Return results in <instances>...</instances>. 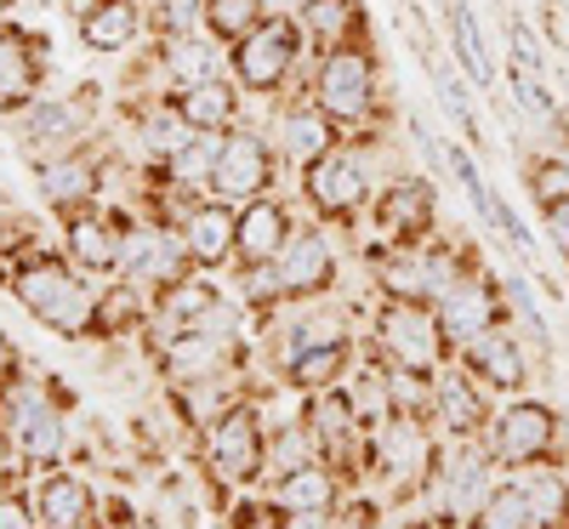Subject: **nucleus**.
I'll return each instance as SVG.
<instances>
[{
  "label": "nucleus",
  "instance_id": "32",
  "mask_svg": "<svg viewBox=\"0 0 569 529\" xmlns=\"http://www.w3.org/2000/svg\"><path fill=\"white\" fill-rule=\"evenodd\" d=\"M376 291L388 302H427L433 308V262H427V239L416 246H393L376 262Z\"/></svg>",
  "mask_w": 569,
  "mask_h": 529
},
{
  "label": "nucleus",
  "instance_id": "35",
  "mask_svg": "<svg viewBox=\"0 0 569 529\" xmlns=\"http://www.w3.org/2000/svg\"><path fill=\"white\" fill-rule=\"evenodd\" d=\"M217 154H222V137L194 131L177 154H166V160H160V182H166V188H182V194H211Z\"/></svg>",
  "mask_w": 569,
  "mask_h": 529
},
{
  "label": "nucleus",
  "instance_id": "3",
  "mask_svg": "<svg viewBox=\"0 0 569 529\" xmlns=\"http://www.w3.org/2000/svg\"><path fill=\"white\" fill-rule=\"evenodd\" d=\"M308 98L337 120V126H370L376 103H382V69H376L370 46H342L313 63Z\"/></svg>",
  "mask_w": 569,
  "mask_h": 529
},
{
  "label": "nucleus",
  "instance_id": "38",
  "mask_svg": "<svg viewBox=\"0 0 569 529\" xmlns=\"http://www.w3.org/2000/svg\"><path fill=\"white\" fill-rule=\"evenodd\" d=\"M512 478L525 485V496H530V507L541 512V523H547V529L569 518V472H563L558 461H536V467L512 472Z\"/></svg>",
  "mask_w": 569,
  "mask_h": 529
},
{
  "label": "nucleus",
  "instance_id": "43",
  "mask_svg": "<svg viewBox=\"0 0 569 529\" xmlns=\"http://www.w3.org/2000/svg\"><path fill=\"white\" fill-rule=\"evenodd\" d=\"M427 74H433V91H439V103H445V114L461 126V137L467 142H479L485 131H479V114H472V98H467V80L456 74V69H445L439 58H427Z\"/></svg>",
  "mask_w": 569,
  "mask_h": 529
},
{
  "label": "nucleus",
  "instance_id": "14",
  "mask_svg": "<svg viewBox=\"0 0 569 529\" xmlns=\"http://www.w3.org/2000/svg\"><path fill=\"white\" fill-rule=\"evenodd\" d=\"M268 273H273L279 302L284 297H319L337 285V246H330L325 228H297L284 239V251L268 262Z\"/></svg>",
  "mask_w": 569,
  "mask_h": 529
},
{
  "label": "nucleus",
  "instance_id": "28",
  "mask_svg": "<svg viewBox=\"0 0 569 529\" xmlns=\"http://www.w3.org/2000/svg\"><path fill=\"white\" fill-rule=\"evenodd\" d=\"M433 421L450 432V439H479L485 421H490V399L485 388L472 381L467 370H439V405H433Z\"/></svg>",
  "mask_w": 569,
  "mask_h": 529
},
{
  "label": "nucleus",
  "instance_id": "12",
  "mask_svg": "<svg viewBox=\"0 0 569 529\" xmlns=\"http://www.w3.org/2000/svg\"><path fill=\"white\" fill-rule=\"evenodd\" d=\"M439 325H445V336H450V348L461 353L467 342H479L485 330H496V325H507V297H501V273H490V268H472L456 291L439 302Z\"/></svg>",
  "mask_w": 569,
  "mask_h": 529
},
{
  "label": "nucleus",
  "instance_id": "25",
  "mask_svg": "<svg viewBox=\"0 0 569 529\" xmlns=\"http://www.w3.org/2000/svg\"><path fill=\"white\" fill-rule=\"evenodd\" d=\"M160 69L171 86H200V80H228L233 74V52L217 34H177L160 46Z\"/></svg>",
  "mask_w": 569,
  "mask_h": 529
},
{
  "label": "nucleus",
  "instance_id": "36",
  "mask_svg": "<svg viewBox=\"0 0 569 529\" xmlns=\"http://www.w3.org/2000/svg\"><path fill=\"white\" fill-rule=\"evenodd\" d=\"M467 529H547V523H541V512L530 507L525 485H518V478H501V485L485 496V507L467 518Z\"/></svg>",
  "mask_w": 569,
  "mask_h": 529
},
{
  "label": "nucleus",
  "instance_id": "23",
  "mask_svg": "<svg viewBox=\"0 0 569 529\" xmlns=\"http://www.w3.org/2000/svg\"><path fill=\"white\" fill-rule=\"evenodd\" d=\"M273 149L284 160H297V166H313L325 149H337V120H330L313 98L291 103V109H279L273 120Z\"/></svg>",
  "mask_w": 569,
  "mask_h": 529
},
{
  "label": "nucleus",
  "instance_id": "19",
  "mask_svg": "<svg viewBox=\"0 0 569 529\" xmlns=\"http://www.w3.org/2000/svg\"><path fill=\"white\" fill-rule=\"evenodd\" d=\"M302 421H308V432L319 439V450H325L330 461H348L353 450H365V445H370V432L359 427V416H353L348 393H337V388H319V393H308Z\"/></svg>",
  "mask_w": 569,
  "mask_h": 529
},
{
  "label": "nucleus",
  "instance_id": "39",
  "mask_svg": "<svg viewBox=\"0 0 569 529\" xmlns=\"http://www.w3.org/2000/svg\"><path fill=\"white\" fill-rule=\"evenodd\" d=\"M348 342V313L342 308H313L302 319H291V336H284V359H297L308 348H342Z\"/></svg>",
  "mask_w": 569,
  "mask_h": 529
},
{
  "label": "nucleus",
  "instance_id": "4",
  "mask_svg": "<svg viewBox=\"0 0 569 529\" xmlns=\"http://www.w3.org/2000/svg\"><path fill=\"white\" fill-rule=\"evenodd\" d=\"M496 485H501V467L485 450V432L479 439H450L445 432V445L433 456V472H427V496H433V507L445 518H472Z\"/></svg>",
  "mask_w": 569,
  "mask_h": 529
},
{
  "label": "nucleus",
  "instance_id": "17",
  "mask_svg": "<svg viewBox=\"0 0 569 529\" xmlns=\"http://www.w3.org/2000/svg\"><path fill=\"white\" fill-rule=\"evenodd\" d=\"M23 142L34 160H52L69 149H86V103L80 98H40L23 109Z\"/></svg>",
  "mask_w": 569,
  "mask_h": 529
},
{
  "label": "nucleus",
  "instance_id": "48",
  "mask_svg": "<svg viewBox=\"0 0 569 529\" xmlns=\"http://www.w3.org/2000/svg\"><path fill=\"white\" fill-rule=\"evenodd\" d=\"M0 529H40L29 496H0Z\"/></svg>",
  "mask_w": 569,
  "mask_h": 529
},
{
  "label": "nucleus",
  "instance_id": "24",
  "mask_svg": "<svg viewBox=\"0 0 569 529\" xmlns=\"http://www.w3.org/2000/svg\"><path fill=\"white\" fill-rule=\"evenodd\" d=\"M268 512H337L342 507V478L330 461H313V467H297L273 478V490L262 501Z\"/></svg>",
  "mask_w": 569,
  "mask_h": 529
},
{
  "label": "nucleus",
  "instance_id": "31",
  "mask_svg": "<svg viewBox=\"0 0 569 529\" xmlns=\"http://www.w3.org/2000/svg\"><path fill=\"white\" fill-rule=\"evenodd\" d=\"M222 302V291L211 279H200V273H188V279H177V285H166L160 291V302H154V342H171V336H182V330H194L211 308Z\"/></svg>",
  "mask_w": 569,
  "mask_h": 529
},
{
  "label": "nucleus",
  "instance_id": "34",
  "mask_svg": "<svg viewBox=\"0 0 569 529\" xmlns=\"http://www.w3.org/2000/svg\"><path fill=\"white\" fill-rule=\"evenodd\" d=\"M445 23H450V52H456L461 74L472 86H496V58H490L485 29H479V18H472L467 0H445Z\"/></svg>",
  "mask_w": 569,
  "mask_h": 529
},
{
  "label": "nucleus",
  "instance_id": "53",
  "mask_svg": "<svg viewBox=\"0 0 569 529\" xmlns=\"http://www.w3.org/2000/svg\"><path fill=\"white\" fill-rule=\"evenodd\" d=\"M552 529H569V518H563V523H552Z\"/></svg>",
  "mask_w": 569,
  "mask_h": 529
},
{
  "label": "nucleus",
  "instance_id": "11",
  "mask_svg": "<svg viewBox=\"0 0 569 529\" xmlns=\"http://www.w3.org/2000/svg\"><path fill=\"white\" fill-rule=\"evenodd\" d=\"M206 467L222 490H240L246 478H257L268 467V432L251 405H233L222 421L206 427Z\"/></svg>",
  "mask_w": 569,
  "mask_h": 529
},
{
  "label": "nucleus",
  "instance_id": "40",
  "mask_svg": "<svg viewBox=\"0 0 569 529\" xmlns=\"http://www.w3.org/2000/svg\"><path fill=\"white\" fill-rule=\"evenodd\" d=\"M284 376H291V388H302V393L337 388V381L348 376V342L342 348H308L297 359H284Z\"/></svg>",
  "mask_w": 569,
  "mask_h": 529
},
{
  "label": "nucleus",
  "instance_id": "18",
  "mask_svg": "<svg viewBox=\"0 0 569 529\" xmlns=\"http://www.w3.org/2000/svg\"><path fill=\"white\" fill-rule=\"evenodd\" d=\"M103 194V160L91 149H69V154H52L40 160V200L52 211H86L91 200Z\"/></svg>",
  "mask_w": 569,
  "mask_h": 529
},
{
  "label": "nucleus",
  "instance_id": "29",
  "mask_svg": "<svg viewBox=\"0 0 569 529\" xmlns=\"http://www.w3.org/2000/svg\"><path fill=\"white\" fill-rule=\"evenodd\" d=\"M29 501H34L40 529H80L91 518V485H86V478H74V472H58V467H46L34 478Z\"/></svg>",
  "mask_w": 569,
  "mask_h": 529
},
{
  "label": "nucleus",
  "instance_id": "21",
  "mask_svg": "<svg viewBox=\"0 0 569 529\" xmlns=\"http://www.w3.org/2000/svg\"><path fill=\"white\" fill-rule=\"evenodd\" d=\"M233 239H240V206H222L206 194L182 217V246L194 257V268H222L233 257Z\"/></svg>",
  "mask_w": 569,
  "mask_h": 529
},
{
  "label": "nucleus",
  "instance_id": "7",
  "mask_svg": "<svg viewBox=\"0 0 569 529\" xmlns=\"http://www.w3.org/2000/svg\"><path fill=\"white\" fill-rule=\"evenodd\" d=\"M279 177V149L268 142V131L257 126H233L222 131V154H217V171H211V200L222 206H251L262 200Z\"/></svg>",
  "mask_w": 569,
  "mask_h": 529
},
{
  "label": "nucleus",
  "instance_id": "8",
  "mask_svg": "<svg viewBox=\"0 0 569 529\" xmlns=\"http://www.w3.org/2000/svg\"><path fill=\"white\" fill-rule=\"evenodd\" d=\"M376 342H382L393 365L421 370V376H439L445 359L456 353L439 325V308H427V302H388L382 319H376Z\"/></svg>",
  "mask_w": 569,
  "mask_h": 529
},
{
  "label": "nucleus",
  "instance_id": "13",
  "mask_svg": "<svg viewBox=\"0 0 569 529\" xmlns=\"http://www.w3.org/2000/svg\"><path fill=\"white\" fill-rule=\"evenodd\" d=\"M433 217H439V194L427 177H393L382 182V194L370 200V222L388 246H416V239L433 233Z\"/></svg>",
  "mask_w": 569,
  "mask_h": 529
},
{
  "label": "nucleus",
  "instance_id": "10",
  "mask_svg": "<svg viewBox=\"0 0 569 529\" xmlns=\"http://www.w3.org/2000/svg\"><path fill=\"white\" fill-rule=\"evenodd\" d=\"M302 200L325 222H353L376 200V177L353 149H325L313 166H302Z\"/></svg>",
  "mask_w": 569,
  "mask_h": 529
},
{
  "label": "nucleus",
  "instance_id": "37",
  "mask_svg": "<svg viewBox=\"0 0 569 529\" xmlns=\"http://www.w3.org/2000/svg\"><path fill=\"white\" fill-rule=\"evenodd\" d=\"M348 405H353V416H359L365 432L388 427L393 421V376L382 365H365L359 376H348Z\"/></svg>",
  "mask_w": 569,
  "mask_h": 529
},
{
  "label": "nucleus",
  "instance_id": "51",
  "mask_svg": "<svg viewBox=\"0 0 569 529\" xmlns=\"http://www.w3.org/2000/svg\"><path fill=\"white\" fill-rule=\"evenodd\" d=\"M0 376H12V342H7V330H0Z\"/></svg>",
  "mask_w": 569,
  "mask_h": 529
},
{
  "label": "nucleus",
  "instance_id": "20",
  "mask_svg": "<svg viewBox=\"0 0 569 529\" xmlns=\"http://www.w3.org/2000/svg\"><path fill=\"white\" fill-rule=\"evenodd\" d=\"M166 98H171V109L182 114L188 131L222 137V131L240 126V86H233V74L228 80H200V86H171Z\"/></svg>",
  "mask_w": 569,
  "mask_h": 529
},
{
  "label": "nucleus",
  "instance_id": "46",
  "mask_svg": "<svg viewBox=\"0 0 569 529\" xmlns=\"http://www.w3.org/2000/svg\"><path fill=\"white\" fill-rule=\"evenodd\" d=\"M206 7L211 0H154V29L166 40L177 34H206Z\"/></svg>",
  "mask_w": 569,
  "mask_h": 529
},
{
  "label": "nucleus",
  "instance_id": "50",
  "mask_svg": "<svg viewBox=\"0 0 569 529\" xmlns=\"http://www.w3.org/2000/svg\"><path fill=\"white\" fill-rule=\"evenodd\" d=\"M262 7H268V18H302L308 0H262Z\"/></svg>",
  "mask_w": 569,
  "mask_h": 529
},
{
  "label": "nucleus",
  "instance_id": "44",
  "mask_svg": "<svg viewBox=\"0 0 569 529\" xmlns=\"http://www.w3.org/2000/svg\"><path fill=\"white\" fill-rule=\"evenodd\" d=\"M501 29H507V58L518 69H536V74H552V58H547V46L541 34L530 29V18H518V12H501Z\"/></svg>",
  "mask_w": 569,
  "mask_h": 529
},
{
  "label": "nucleus",
  "instance_id": "16",
  "mask_svg": "<svg viewBox=\"0 0 569 529\" xmlns=\"http://www.w3.org/2000/svg\"><path fill=\"white\" fill-rule=\"evenodd\" d=\"M233 359H240V336H222V330H182L171 342H160V370L177 388H194V381L228 376Z\"/></svg>",
  "mask_w": 569,
  "mask_h": 529
},
{
  "label": "nucleus",
  "instance_id": "45",
  "mask_svg": "<svg viewBox=\"0 0 569 529\" xmlns=\"http://www.w3.org/2000/svg\"><path fill=\"white\" fill-rule=\"evenodd\" d=\"M137 319H149L137 285L114 279V291H98V330H126V325H137Z\"/></svg>",
  "mask_w": 569,
  "mask_h": 529
},
{
  "label": "nucleus",
  "instance_id": "52",
  "mask_svg": "<svg viewBox=\"0 0 569 529\" xmlns=\"http://www.w3.org/2000/svg\"><path fill=\"white\" fill-rule=\"evenodd\" d=\"M126 529H160V523H149V518H131Z\"/></svg>",
  "mask_w": 569,
  "mask_h": 529
},
{
  "label": "nucleus",
  "instance_id": "22",
  "mask_svg": "<svg viewBox=\"0 0 569 529\" xmlns=\"http://www.w3.org/2000/svg\"><path fill=\"white\" fill-rule=\"evenodd\" d=\"M291 233H297L291 211H284L273 194H262V200L240 206V239H233V257H240L246 268H268L284 251V239H291Z\"/></svg>",
  "mask_w": 569,
  "mask_h": 529
},
{
  "label": "nucleus",
  "instance_id": "41",
  "mask_svg": "<svg viewBox=\"0 0 569 529\" xmlns=\"http://www.w3.org/2000/svg\"><path fill=\"white\" fill-rule=\"evenodd\" d=\"M319 456H325V450H319V439L308 432V421H284V427L268 432V472H273V478L297 472V467H313Z\"/></svg>",
  "mask_w": 569,
  "mask_h": 529
},
{
  "label": "nucleus",
  "instance_id": "49",
  "mask_svg": "<svg viewBox=\"0 0 569 529\" xmlns=\"http://www.w3.org/2000/svg\"><path fill=\"white\" fill-rule=\"evenodd\" d=\"M273 529H330V512H273Z\"/></svg>",
  "mask_w": 569,
  "mask_h": 529
},
{
  "label": "nucleus",
  "instance_id": "1",
  "mask_svg": "<svg viewBox=\"0 0 569 529\" xmlns=\"http://www.w3.org/2000/svg\"><path fill=\"white\" fill-rule=\"evenodd\" d=\"M12 285V297L46 325V330H58V336H91L98 330V291L86 285V273L69 262V257H29L7 273Z\"/></svg>",
  "mask_w": 569,
  "mask_h": 529
},
{
  "label": "nucleus",
  "instance_id": "15",
  "mask_svg": "<svg viewBox=\"0 0 569 529\" xmlns=\"http://www.w3.org/2000/svg\"><path fill=\"white\" fill-rule=\"evenodd\" d=\"M461 370L479 381V388L512 399V393H525V388H530V348H525V336H518L512 319H507V325L485 330L479 342H467V348H461Z\"/></svg>",
  "mask_w": 569,
  "mask_h": 529
},
{
  "label": "nucleus",
  "instance_id": "9",
  "mask_svg": "<svg viewBox=\"0 0 569 529\" xmlns=\"http://www.w3.org/2000/svg\"><path fill=\"white\" fill-rule=\"evenodd\" d=\"M7 439H12L18 461H29V467H40V472L63 461L69 427H63L58 399L46 393L40 381H12V393H7Z\"/></svg>",
  "mask_w": 569,
  "mask_h": 529
},
{
  "label": "nucleus",
  "instance_id": "42",
  "mask_svg": "<svg viewBox=\"0 0 569 529\" xmlns=\"http://www.w3.org/2000/svg\"><path fill=\"white\" fill-rule=\"evenodd\" d=\"M262 18H268L262 0H211L206 7V34H217L222 46H240Z\"/></svg>",
  "mask_w": 569,
  "mask_h": 529
},
{
  "label": "nucleus",
  "instance_id": "30",
  "mask_svg": "<svg viewBox=\"0 0 569 529\" xmlns=\"http://www.w3.org/2000/svg\"><path fill=\"white\" fill-rule=\"evenodd\" d=\"M302 34H308V52H342V46H365V7L359 0H308L302 7Z\"/></svg>",
  "mask_w": 569,
  "mask_h": 529
},
{
  "label": "nucleus",
  "instance_id": "6",
  "mask_svg": "<svg viewBox=\"0 0 569 529\" xmlns=\"http://www.w3.org/2000/svg\"><path fill=\"white\" fill-rule=\"evenodd\" d=\"M302 52H308V34H302L297 18H262L240 46H233V86L251 91V98H273V91L291 80Z\"/></svg>",
  "mask_w": 569,
  "mask_h": 529
},
{
  "label": "nucleus",
  "instance_id": "33",
  "mask_svg": "<svg viewBox=\"0 0 569 529\" xmlns=\"http://www.w3.org/2000/svg\"><path fill=\"white\" fill-rule=\"evenodd\" d=\"M142 23H149V12H142L137 0H103L91 18H80V46L98 52V58H120V52L137 46Z\"/></svg>",
  "mask_w": 569,
  "mask_h": 529
},
{
  "label": "nucleus",
  "instance_id": "27",
  "mask_svg": "<svg viewBox=\"0 0 569 529\" xmlns=\"http://www.w3.org/2000/svg\"><path fill=\"white\" fill-rule=\"evenodd\" d=\"M40 40L0 23V109H29L40 98Z\"/></svg>",
  "mask_w": 569,
  "mask_h": 529
},
{
  "label": "nucleus",
  "instance_id": "5",
  "mask_svg": "<svg viewBox=\"0 0 569 529\" xmlns=\"http://www.w3.org/2000/svg\"><path fill=\"white\" fill-rule=\"evenodd\" d=\"M188 268H194V257H188V246H182V228L154 222V217H137V222H126L114 279L137 285V291H166V285L188 279Z\"/></svg>",
  "mask_w": 569,
  "mask_h": 529
},
{
  "label": "nucleus",
  "instance_id": "47",
  "mask_svg": "<svg viewBox=\"0 0 569 529\" xmlns=\"http://www.w3.org/2000/svg\"><path fill=\"white\" fill-rule=\"evenodd\" d=\"M541 228H547V246L569 262V194L558 200H541Z\"/></svg>",
  "mask_w": 569,
  "mask_h": 529
},
{
  "label": "nucleus",
  "instance_id": "26",
  "mask_svg": "<svg viewBox=\"0 0 569 529\" xmlns=\"http://www.w3.org/2000/svg\"><path fill=\"white\" fill-rule=\"evenodd\" d=\"M120 233L126 222L103 217V211H69V228H63V251L80 273H114L120 262Z\"/></svg>",
  "mask_w": 569,
  "mask_h": 529
},
{
  "label": "nucleus",
  "instance_id": "2",
  "mask_svg": "<svg viewBox=\"0 0 569 529\" xmlns=\"http://www.w3.org/2000/svg\"><path fill=\"white\" fill-rule=\"evenodd\" d=\"M485 450L496 456L501 472H525L536 461H558L569 450V421L547 405V399H525L512 393L501 410H490L485 421Z\"/></svg>",
  "mask_w": 569,
  "mask_h": 529
}]
</instances>
